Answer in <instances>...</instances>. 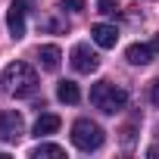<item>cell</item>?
I'll return each instance as SVG.
<instances>
[{
	"label": "cell",
	"mask_w": 159,
	"mask_h": 159,
	"mask_svg": "<svg viewBox=\"0 0 159 159\" xmlns=\"http://www.w3.org/2000/svg\"><path fill=\"white\" fill-rule=\"evenodd\" d=\"M97 10L106 13V16H112L116 13V0H97Z\"/></svg>",
	"instance_id": "14"
},
{
	"label": "cell",
	"mask_w": 159,
	"mask_h": 159,
	"mask_svg": "<svg viewBox=\"0 0 159 159\" xmlns=\"http://www.w3.org/2000/svg\"><path fill=\"white\" fill-rule=\"evenodd\" d=\"M150 100H153V106H159V81H153V88H150Z\"/></svg>",
	"instance_id": "15"
},
{
	"label": "cell",
	"mask_w": 159,
	"mask_h": 159,
	"mask_svg": "<svg viewBox=\"0 0 159 159\" xmlns=\"http://www.w3.org/2000/svg\"><path fill=\"white\" fill-rule=\"evenodd\" d=\"M38 59H41V66L47 72H56L59 62H62V53H59L56 44H44V47H38Z\"/></svg>",
	"instance_id": "9"
},
{
	"label": "cell",
	"mask_w": 159,
	"mask_h": 159,
	"mask_svg": "<svg viewBox=\"0 0 159 159\" xmlns=\"http://www.w3.org/2000/svg\"><path fill=\"white\" fill-rule=\"evenodd\" d=\"M22 128H25L22 112H16V109L0 112V140H19L22 137Z\"/></svg>",
	"instance_id": "5"
},
{
	"label": "cell",
	"mask_w": 159,
	"mask_h": 159,
	"mask_svg": "<svg viewBox=\"0 0 159 159\" xmlns=\"http://www.w3.org/2000/svg\"><path fill=\"white\" fill-rule=\"evenodd\" d=\"M31 156H34V159H62L66 150H62L59 143H38V147L31 150Z\"/></svg>",
	"instance_id": "12"
},
{
	"label": "cell",
	"mask_w": 159,
	"mask_h": 159,
	"mask_svg": "<svg viewBox=\"0 0 159 159\" xmlns=\"http://www.w3.org/2000/svg\"><path fill=\"white\" fill-rule=\"evenodd\" d=\"M103 128L97 125V122H91V119H78L75 125H72V143L78 147V150H84V153H91V150H100L103 147Z\"/></svg>",
	"instance_id": "3"
},
{
	"label": "cell",
	"mask_w": 159,
	"mask_h": 159,
	"mask_svg": "<svg viewBox=\"0 0 159 159\" xmlns=\"http://www.w3.org/2000/svg\"><path fill=\"white\" fill-rule=\"evenodd\" d=\"M62 3V10H69V13H81L84 10V0H59Z\"/></svg>",
	"instance_id": "13"
},
{
	"label": "cell",
	"mask_w": 159,
	"mask_h": 159,
	"mask_svg": "<svg viewBox=\"0 0 159 159\" xmlns=\"http://www.w3.org/2000/svg\"><path fill=\"white\" fill-rule=\"evenodd\" d=\"M91 38H94V44H97V47L109 50V47H116V41H119V31H116V25L97 22V25L91 28Z\"/></svg>",
	"instance_id": "8"
},
{
	"label": "cell",
	"mask_w": 159,
	"mask_h": 159,
	"mask_svg": "<svg viewBox=\"0 0 159 159\" xmlns=\"http://www.w3.org/2000/svg\"><path fill=\"white\" fill-rule=\"evenodd\" d=\"M3 84L13 97H34L38 94V75L28 62H10L3 69Z\"/></svg>",
	"instance_id": "1"
},
{
	"label": "cell",
	"mask_w": 159,
	"mask_h": 159,
	"mask_svg": "<svg viewBox=\"0 0 159 159\" xmlns=\"http://www.w3.org/2000/svg\"><path fill=\"white\" fill-rule=\"evenodd\" d=\"M7 28H10V34L16 41L25 38V3H22V0H13V3H10V10H7Z\"/></svg>",
	"instance_id": "7"
},
{
	"label": "cell",
	"mask_w": 159,
	"mask_h": 159,
	"mask_svg": "<svg viewBox=\"0 0 159 159\" xmlns=\"http://www.w3.org/2000/svg\"><path fill=\"white\" fill-rule=\"evenodd\" d=\"M156 53H159V41H150V44H131V47L125 50V59H128L131 66H147V62H153Z\"/></svg>",
	"instance_id": "6"
},
{
	"label": "cell",
	"mask_w": 159,
	"mask_h": 159,
	"mask_svg": "<svg viewBox=\"0 0 159 159\" xmlns=\"http://www.w3.org/2000/svg\"><path fill=\"white\" fill-rule=\"evenodd\" d=\"M97 66H100V56H97L88 44H75V47H72V69H75V72L91 75V72H97Z\"/></svg>",
	"instance_id": "4"
},
{
	"label": "cell",
	"mask_w": 159,
	"mask_h": 159,
	"mask_svg": "<svg viewBox=\"0 0 159 159\" xmlns=\"http://www.w3.org/2000/svg\"><path fill=\"white\" fill-rule=\"evenodd\" d=\"M59 128V116H53V112H44L38 122H34V134L38 137H47V134H53Z\"/></svg>",
	"instance_id": "10"
},
{
	"label": "cell",
	"mask_w": 159,
	"mask_h": 159,
	"mask_svg": "<svg viewBox=\"0 0 159 159\" xmlns=\"http://www.w3.org/2000/svg\"><path fill=\"white\" fill-rule=\"evenodd\" d=\"M91 103L100 109V112H119V109H125V103H128V94L122 91V88H116L112 81H97L94 88H91Z\"/></svg>",
	"instance_id": "2"
},
{
	"label": "cell",
	"mask_w": 159,
	"mask_h": 159,
	"mask_svg": "<svg viewBox=\"0 0 159 159\" xmlns=\"http://www.w3.org/2000/svg\"><path fill=\"white\" fill-rule=\"evenodd\" d=\"M56 97H59L62 103H78V100H81V91H78L75 81H59V84H56Z\"/></svg>",
	"instance_id": "11"
}]
</instances>
